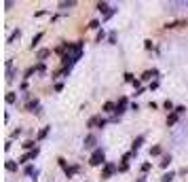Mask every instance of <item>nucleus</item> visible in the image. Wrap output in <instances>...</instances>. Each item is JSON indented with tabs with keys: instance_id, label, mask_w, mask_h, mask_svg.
Listing matches in <instances>:
<instances>
[{
	"instance_id": "obj_6",
	"label": "nucleus",
	"mask_w": 188,
	"mask_h": 182,
	"mask_svg": "<svg viewBox=\"0 0 188 182\" xmlns=\"http://www.w3.org/2000/svg\"><path fill=\"white\" fill-rule=\"evenodd\" d=\"M142 144H144V135H138V138L133 140V144H131V153L135 155V153H138V150L142 148Z\"/></svg>"
},
{
	"instance_id": "obj_5",
	"label": "nucleus",
	"mask_w": 188,
	"mask_h": 182,
	"mask_svg": "<svg viewBox=\"0 0 188 182\" xmlns=\"http://www.w3.org/2000/svg\"><path fill=\"white\" fill-rule=\"evenodd\" d=\"M95 144H97V138L91 134V135H87V138H85V144H82V146L89 150V148H95ZM95 150H97V148H95Z\"/></svg>"
},
{
	"instance_id": "obj_17",
	"label": "nucleus",
	"mask_w": 188,
	"mask_h": 182,
	"mask_svg": "<svg viewBox=\"0 0 188 182\" xmlns=\"http://www.w3.org/2000/svg\"><path fill=\"white\" fill-rule=\"evenodd\" d=\"M15 102H17V95H15L13 91H9V93H7V104H15Z\"/></svg>"
},
{
	"instance_id": "obj_7",
	"label": "nucleus",
	"mask_w": 188,
	"mask_h": 182,
	"mask_svg": "<svg viewBox=\"0 0 188 182\" xmlns=\"http://www.w3.org/2000/svg\"><path fill=\"white\" fill-rule=\"evenodd\" d=\"M97 11L104 13V15H110L112 9H110V4H108V2H97Z\"/></svg>"
},
{
	"instance_id": "obj_32",
	"label": "nucleus",
	"mask_w": 188,
	"mask_h": 182,
	"mask_svg": "<svg viewBox=\"0 0 188 182\" xmlns=\"http://www.w3.org/2000/svg\"><path fill=\"white\" fill-rule=\"evenodd\" d=\"M150 167H152L150 163H144V165H142V171H148V170H150Z\"/></svg>"
},
{
	"instance_id": "obj_23",
	"label": "nucleus",
	"mask_w": 188,
	"mask_h": 182,
	"mask_svg": "<svg viewBox=\"0 0 188 182\" xmlns=\"http://www.w3.org/2000/svg\"><path fill=\"white\" fill-rule=\"evenodd\" d=\"M74 4H76L74 0H70V2H61V4H59V9H68V7H74Z\"/></svg>"
},
{
	"instance_id": "obj_12",
	"label": "nucleus",
	"mask_w": 188,
	"mask_h": 182,
	"mask_svg": "<svg viewBox=\"0 0 188 182\" xmlns=\"http://www.w3.org/2000/svg\"><path fill=\"white\" fill-rule=\"evenodd\" d=\"M78 171V165H72V167H66V178H72L74 174Z\"/></svg>"
},
{
	"instance_id": "obj_11",
	"label": "nucleus",
	"mask_w": 188,
	"mask_h": 182,
	"mask_svg": "<svg viewBox=\"0 0 188 182\" xmlns=\"http://www.w3.org/2000/svg\"><path fill=\"white\" fill-rule=\"evenodd\" d=\"M177 119H180V114H177V112H171V114L167 117V125H173V123H177Z\"/></svg>"
},
{
	"instance_id": "obj_24",
	"label": "nucleus",
	"mask_w": 188,
	"mask_h": 182,
	"mask_svg": "<svg viewBox=\"0 0 188 182\" xmlns=\"http://www.w3.org/2000/svg\"><path fill=\"white\" fill-rule=\"evenodd\" d=\"M108 40H110V45H114V42H116V32H110Z\"/></svg>"
},
{
	"instance_id": "obj_18",
	"label": "nucleus",
	"mask_w": 188,
	"mask_h": 182,
	"mask_svg": "<svg viewBox=\"0 0 188 182\" xmlns=\"http://www.w3.org/2000/svg\"><path fill=\"white\" fill-rule=\"evenodd\" d=\"M169 163H171V155H165L161 161V167H169Z\"/></svg>"
},
{
	"instance_id": "obj_29",
	"label": "nucleus",
	"mask_w": 188,
	"mask_h": 182,
	"mask_svg": "<svg viewBox=\"0 0 188 182\" xmlns=\"http://www.w3.org/2000/svg\"><path fill=\"white\" fill-rule=\"evenodd\" d=\"M106 119H102V117H99V123H97V127H99V129H102V127H106Z\"/></svg>"
},
{
	"instance_id": "obj_10",
	"label": "nucleus",
	"mask_w": 188,
	"mask_h": 182,
	"mask_svg": "<svg viewBox=\"0 0 188 182\" xmlns=\"http://www.w3.org/2000/svg\"><path fill=\"white\" fill-rule=\"evenodd\" d=\"M49 53H51L49 49H40V51H38V55H36V57L40 60V64H42V60H47V57H49Z\"/></svg>"
},
{
	"instance_id": "obj_30",
	"label": "nucleus",
	"mask_w": 188,
	"mask_h": 182,
	"mask_svg": "<svg viewBox=\"0 0 188 182\" xmlns=\"http://www.w3.org/2000/svg\"><path fill=\"white\" fill-rule=\"evenodd\" d=\"M104 36H106V32H104V30H102V32H99V34H97V42H102V40H104Z\"/></svg>"
},
{
	"instance_id": "obj_27",
	"label": "nucleus",
	"mask_w": 188,
	"mask_h": 182,
	"mask_svg": "<svg viewBox=\"0 0 188 182\" xmlns=\"http://www.w3.org/2000/svg\"><path fill=\"white\" fill-rule=\"evenodd\" d=\"M89 28H91V30H97V28H99V21H97V19H93V21L89 24Z\"/></svg>"
},
{
	"instance_id": "obj_25",
	"label": "nucleus",
	"mask_w": 188,
	"mask_h": 182,
	"mask_svg": "<svg viewBox=\"0 0 188 182\" xmlns=\"http://www.w3.org/2000/svg\"><path fill=\"white\" fill-rule=\"evenodd\" d=\"M150 155H161V146H152L150 148Z\"/></svg>"
},
{
	"instance_id": "obj_3",
	"label": "nucleus",
	"mask_w": 188,
	"mask_h": 182,
	"mask_svg": "<svg viewBox=\"0 0 188 182\" xmlns=\"http://www.w3.org/2000/svg\"><path fill=\"white\" fill-rule=\"evenodd\" d=\"M116 170H118V167L114 165V163H106V165H104V170H102V180H108V178H110Z\"/></svg>"
},
{
	"instance_id": "obj_2",
	"label": "nucleus",
	"mask_w": 188,
	"mask_h": 182,
	"mask_svg": "<svg viewBox=\"0 0 188 182\" xmlns=\"http://www.w3.org/2000/svg\"><path fill=\"white\" fill-rule=\"evenodd\" d=\"M89 163H91V165H106V155H104V150H102V148L93 150L91 157H89Z\"/></svg>"
},
{
	"instance_id": "obj_22",
	"label": "nucleus",
	"mask_w": 188,
	"mask_h": 182,
	"mask_svg": "<svg viewBox=\"0 0 188 182\" xmlns=\"http://www.w3.org/2000/svg\"><path fill=\"white\" fill-rule=\"evenodd\" d=\"M40 38H42V32H40V34H36V36L32 38V49H34V47H38V40H40Z\"/></svg>"
},
{
	"instance_id": "obj_31",
	"label": "nucleus",
	"mask_w": 188,
	"mask_h": 182,
	"mask_svg": "<svg viewBox=\"0 0 188 182\" xmlns=\"http://www.w3.org/2000/svg\"><path fill=\"white\" fill-rule=\"evenodd\" d=\"M118 170H120V171H127V170H129V163H120V167H118Z\"/></svg>"
},
{
	"instance_id": "obj_28",
	"label": "nucleus",
	"mask_w": 188,
	"mask_h": 182,
	"mask_svg": "<svg viewBox=\"0 0 188 182\" xmlns=\"http://www.w3.org/2000/svg\"><path fill=\"white\" fill-rule=\"evenodd\" d=\"M173 112H177V114H180V117H182V114H184V112H186V108H184V106H177V108L173 110Z\"/></svg>"
},
{
	"instance_id": "obj_21",
	"label": "nucleus",
	"mask_w": 188,
	"mask_h": 182,
	"mask_svg": "<svg viewBox=\"0 0 188 182\" xmlns=\"http://www.w3.org/2000/svg\"><path fill=\"white\" fill-rule=\"evenodd\" d=\"M24 148L32 153V148H36V146H34V142H32V140H28V142H24Z\"/></svg>"
},
{
	"instance_id": "obj_33",
	"label": "nucleus",
	"mask_w": 188,
	"mask_h": 182,
	"mask_svg": "<svg viewBox=\"0 0 188 182\" xmlns=\"http://www.w3.org/2000/svg\"><path fill=\"white\" fill-rule=\"evenodd\" d=\"M138 182H146V178H144V176H142V178H140V180H138Z\"/></svg>"
},
{
	"instance_id": "obj_14",
	"label": "nucleus",
	"mask_w": 188,
	"mask_h": 182,
	"mask_svg": "<svg viewBox=\"0 0 188 182\" xmlns=\"http://www.w3.org/2000/svg\"><path fill=\"white\" fill-rule=\"evenodd\" d=\"M49 131H51V127H42V129L38 131V140H45V138L49 135Z\"/></svg>"
},
{
	"instance_id": "obj_16",
	"label": "nucleus",
	"mask_w": 188,
	"mask_h": 182,
	"mask_svg": "<svg viewBox=\"0 0 188 182\" xmlns=\"http://www.w3.org/2000/svg\"><path fill=\"white\" fill-rule=\"evenodd\" d=\"M114 110H116V104H112V102L104 104V112H114Z\"/></svg>"
},
{
	"instance_id": "obj_15",
	"label": "nucleus",
	"mask_w": 188,
	"mask_h": 182,
	"mask_svg": "<svg viewBox=\"0 0 188 182\" xmlns=\"http://www.w3.org/2000/svg\"><path fill=\"white\" fill-rule=\"evenodd\" d=\"M176 178V174L173 171H167V174H163V178H161V182H171Z\"/></svg>"
},
{
	"instance_id": "obj_9",
	"label": "nucleus",
	"mask_w": 188,
	"mask_h": 182,
	"mask_svg": "<svg viewBox=\"0 0 188 182\" xmlns=\"http://www.w3.org/2000/svg\"><path fill=\"white\" fill-rule=\"evenodd\" d=\"M152 76H159V70H146L142 74V81H150Z\"/></svg>"
},
{
	"instance_id": "obj_8",
	"label": "nucleus",
	"mask_w": 188,
	"mask_h": 182,
	"mask_svg": "<svg viewBox=\"0 0 188 182\" xmlns=\"http://www.w3.org/2000/svg\"><path fill=\"white\" fill-rule=\"evenodd\" d=\"M25 176H30V178H32V180H36V176H38V170H36L34 165H25Z\"/></svg>"
},
{
	"instance_id": "obj_20",
	"label": "nucleus",
	"mask_w": 188,
	"mask_h": 182,
	"mask_svg": "<svg viewBox=\"0 0 188 182\" xmlns=\"http://www.w3.org/2000/svg\"><path fill=\"white\" fill-rule=\"evenodd\" d=\"M163 106H165V110H169V112H173V110H176V108H173V102H171V100H167Z\"/></svg>"
},
{
	"instance_id": "obj_4",
	"label": "nucleus",
	"mask_w": 188,
	"mask_h": 182,
	"mask_svg": "<svg viewBox=\"0 0 188 182\" xmlns=\"http://www.w3.org/2000/svg\"><path fill=\"white\" fill-rule=\"evenodd\" d=\"M125 110H127V97H120V100L116 102V110H114V117L118 119V117H120V114H123Z\"/></svg>"
},
{
	"instance_id": "obj_13",
	"label": "nucleus",
	"mask_w": 188,
	"mask_h": 182,
	"mask_svg": "<svg viewBox=\"0 0 188 182\" xmlns=\"http://www.w3.org/2000/svg\"><path fill=\"white\" fill-rule=\"evenodd\" d=\"M21 36V30H15V32H13L11 36H9V40H7V42H9V45H11V42H15V40H17V38Z\"/></svg>"
},
{
	"instance_id": "obj_19",
	"label": "nucleus",
	"mask_w": 188,
	"mask_h": 182,
	"mask_svg": "<svg viewBox=\"0 0 188 182\" xmlns=\"http://www.w3.org/2000/svg\"><path fill=\"white\" fill-rule=\"evenodd\" d=\"M7 170L9 171H17V163H15V161H7Z\"/></svg>"
},
{
	"instance_id": "obj_1",
	"label": "nucleus",
	"mask_w": 188,
	"mask_h": 182,
	"mask_svg": "<svg viewBox=\"0 0 188 182\" xmlns=\"http://www.w3.org/2000/svg\"><path fill=\"white\" fill-rule=\"evenodd\" d=\"M81 57H82V42H74V45L68 42V53L61 57V60H63V66H66V68H70L72 64H74V61H78Z\"/></svg>"
},
{
	"instance_id": "obj_26",
	"label": "nucleus",
	"mask_w": 188,
	"mask_h": 182,
	"mask_svg": "<svg viewBox=\"0 0 188 182\" xmlns=\"http://www.w3.org/2000/svg\"><path fill=\"white\" fill-rule=\"evenodd\" d=\"M125 81H127V83H135V78H133V74H129V72H125Z\"/></svg>"
}]
</instances>
